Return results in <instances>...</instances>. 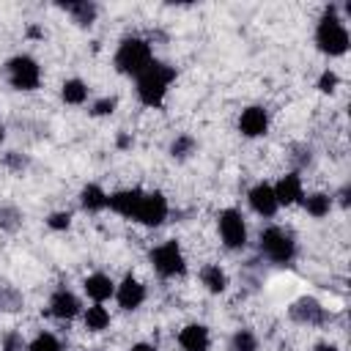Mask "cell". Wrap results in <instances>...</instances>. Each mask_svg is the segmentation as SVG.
Returning <instances> with one entry per match:
<instances>
[{"instance_id": "1", "label": "cell", "mask_w": 351, "mask_h": 351, "mask_svg": "<svg viewBox=\"0 0 351 351\" xmlns=\"http://www.w3.org/2000/svg\"><path fill=\"white\" fill-rule=\"evenodd\" d=\"M176 80V69L167 66V63H151L140 77H137V96L143 104L148 107H159L165 93H167V85Z\"/></svg>"}, {"instance_id": "2", "label": "cell", "mask_w": 351, "mask_h": 351, "mask_svg": "<svg viewBox=\"0 0 351 351\" xmlns=\"http://www.w3.org/2000/svg\"><path fill=\"white\" fill-rule=\"evenodd\" d=\"M315 44H318V49L324 55H332V58L346 55V49H348V30H346L343 19H337V14L332 8L321 16V22L315 27Z\"/></svg>"}, {"instance_id": "3", "label": "cell", "mask_w": 351, "mask_h": 351, "mask_svg": "<svg viewBox=\"0 0 351 351\" xmlns=\"http://www.w3.org/2000/svg\"><path fill=\"white\" fill-rule=\"evenodd\" d=\"M154 63V55H151V47L148 41L143 38H123L118 44V52H115V66L121 74H132V77H140L148 66Z\"/></svg>"}, {"instance_id": "4", "label": "cell", "mask_w": 351, "mask_h": 351, "mask_svg": "<svg viewBox=\"0 0 351 351\" xmlns=\"http://www.w3.org/2000/svg\"><path fill=\"white\" fill-rule=\"evenodd\" d=\"M5 74H8V82L16 88V90H36L41 85V66L36 63V58L30 55H16L5 63Z\"/></svg>"}, {"instance_id": "5", "label": "cell", "mask_w": 351, "mask_h": 351, "mask_svg": "<svg viewBox=\"0 0 351 351\" xmlns=\"http://www.w3.org/2000/svg\"><path fill=\"white\" fill-rule=\"evenodd\" d=\"M261 250L269 261L274 263H288L293 255H296V241L288 230L282 228H266L261 233Z\"/></svg>"}, {"instance_id": "6", "label": "cell", "mask_w": 351, "mask_h": 351, "mask_svg": "<svg viewBox=\"0 0 351 351\" xmlns=\"http://www.w3.org/2000/svg\"><path fill=\"white\" fill-rule=\"evenodd\" d=\"M151 263L162 277H176V274H184V269H186V261H184V252H181L178 241H165V244L154 247L151 250Z\"/></svg>"}, {"instance_id": "7", "label": "cell", "mask_w": 351, "mask_h": 351, "mask_svg": "<svg viewBox=\"0 0 351 351\" xmlns=\"http://www.w3.org/2000/svg\"><path fill=\"white\" fill-rule=\"evenodd\" d=\"M132 219H137L140 225H148V228L162 225L167 219V200H165V195L162 192H143Z\"/></svg>"}, {"instance_id": "8", "label": "cell", "mask_w": 351, "mask_h": 351, "mask_svg": "<svg viewBox=\"0 0 351 351\" xmlns=\"http://www.w3.org/2000/svg\"><path fill=\"white\" fill-rule=\"evenodd\" d=\"M219 236H222L225 247H230V250H241L247 244V225L236 208H225L219 214Z\"/></svg>"}, {"instance_id": "9", "label": "cell", "mask_w": 351, "mask_h": 351, "mask_svg": "<svg viewBox=\"0 0 351 351\" xmlns=\"http://www.w3.org/2000/svg\"><path fill=\"white\" fill-rule=\"evenodd\" d=\"M266 129H269V112H266L263 107L252 104V107H247V110L241 112V118H239V132H241L244 137H261V134H266Z\"/></svg>"}, {"instance_id": "10", "label": "cell", "mask_w": 351, "mask_h": 351, "mask_svg": "<svg viewBox=\"0 0 351 351\" xmlns=\"http://www.w3.org/2000/svg\"><path fill=\"white\" fill-rule=\"evenodd\" d=\"M247 197H250L252 211L261 214V217H274L277 208H280V203H277V197H274V189H271L269 184H258V186H252Z\"/></svg>"}, {"instance_id": "11", "label": "cell", "mask_w": 351, "mask_h": 351, "mask_svg": "<svg viewBox=\"0 0 351 351\" xmlns=\"http://www.w3.org/2000/svg\"><path fill=\"white\" fill-rule=\"evenodd\" d=\"M271 189H274V197H277L280 206H293V203H299V200L304 197V192H302V178H299L296 173L282 176Z\"/></svg>"}, {"instance_id": "12", "label": "cell", "mask_w": 351, "mask_h": 351, "mask_svg": "<svg viewBox=\"0 0 351 351\" xmlns=\"http://www.w3.org/2000/svg\"><path fill=\"white\" fill-rule=\"evenodd\" d=\"M115 299L123 310H137L145 302V288L134 277H123V282L115 288Z\"/></svg>"}, {"instance_id": "13", "label": "cell", "mask_w": 351, "mask_h": 351, "mask_svg": "<svg viewBox=\"0 0 351 351\" xmlns=\"http://www.w3.org/2000/svg\"><path fill=\"white\" fill-rule=\"evenodd\" d=\"M178 346L184 351H208L211 346V337H208V329L203 324H189L178 332Z\"/></svg>"}, {"instance_id": "14", "label": "cell", "mask_w": 351, "mask_h": 351, "mask_svg": "<svg viewBox=\"0 0 351 351\" xmlns=\"http://www.w3.org/2000/svg\"><path fill=\"white\" fill-rule=\"evenodd\" d=\"M140 197H143V189H121V192H112L107 197V206L121 217H134Z\"/></svg>"}, {"instance_id": "15", "label": "cell", "mask_w": 351, "mask_h": 351, "mask_svg": "<svg viewBox=\"0 0 351 351\" xmlns=\"http://www.w3.org/2000/svg\"><path fill=\"white\" fill-rule=\"evenodd\" d=\"M82 288H85V293H88L93 302H99V304L115 293V282H112L107 274H101V271L88 274V277H85V282H82Z\"/></svg>"}, {"instance_id": "16", "label": "cell", "mask_w": 351, "mask_h": 351, "mask_svg": "<svg viewBox=\"0 0 351 351\" xmlns=\"http://www.w3.org/2000/svg\"><path fill=\"white\" fill-rule=\"evenodd\" d=\"M49 310L58 318H74L80 313V299L71 291H66V288L63 291H55L52 299H49Z\"/></svg>"}, {"instance_id": "17", "label": "cell", "mask_w": 351, "mask_h": 351, "mask_svg": "<svg viewBox=\"0 0 351 351\" xmlns=\"http://www.w3.org/2000/svg\"><path fill=\"white\" fill-rule=\"evenodd\" d=\"M291 315H293L299 324H321L324 307H321L315 299H299V302L291 307Z\"/></svg>"}, {"instance_id": "18", "label": "cell", "mask_w": 351, "mask_h": 351, "mask_svg": "<svg viewBox=\"0 0 351 351\" xmlns=\"http://www.w3.org/2000/svg\"><path fill=\"white\" fill-rule=\"evenodd\" d=\"M107 192L99 186V184H88V186H82V192H80V203H82V208L85 211H101V208H107Z\"/></svg>"}, {"instance_id": "19", "label": "cell", "mask_w": 351, "mask_h": 351, "mask_svg": "<svg viewBox=\"0 0 351 351\" xmlns=\"http://www.w3.org/2000/svg\"><path fill=\"white\" fill-rule=\"evenodd\" d=\"M200 282L206 285V291H211V293H222V291L228 288V274H225L217 263H208V266L200 269Z\"/></svg>"}, {"instance_id": "20", "label": "cell", "mask_w": 351, "mask_h": 351, "mask_svg": "<svg viewBox=\"0 0 351 351\" xmlns=\"http://www.w3.org/2000/svg\"><path fill=\"white\" fill-rule=\"evenodd\" d=\"M60 96L66 104H82L88 99V85L82 80H66L60 88Z\"/></svg>"}, {"instance_id": "21", "label": "cell", "mask_w": 351, "mask_h": 351, "mask_svg": "<svg viewBox=\"0 0 351 351\" xmlns=\"http://www.w3.org/2000/svg\"><path fill=\"white\" fill-rule=\"evenodd\" d=\"M85 326H88L90 332H101V329H107V326H110V313H107V307H101L99 302L90 304V307L85 310Z\"/></svg>"}, {"instance_id": "22", "label": "cell", "mask_w": 351, "mask_h": 351, "mask_svg": "<svg viewBox=\"0 0 351 351\" xmlns=\"http://www.w3.org/2000/svg\"><path fill=\"white\" fill-rule=\"evenodd\" d=\"M304 208H307L310 217H326L329 208H332V197L324 195V192H313V195L304 197Z\"/></svg>"}, {"instance_id": "23", "label": "cell", "mask_w": 351, "mask_h": 351, "mask_svg": "<svg viewBox=\"0 0 351 351\" xmlns=\"http://www.w3.org/2000/svg\"><path fill=\"white\" fill-rule=\"evenodd\" d=\"M27 351H63V346H60V340L52 332H41V335H36L30 340Z\"/></svg>"}, {"instance_id": "24", "label": "cell", "mask_w": 351, "mask_h": 351, "mask_svg": "<svg viewBox=\"0 0 351 351\" xmlns=\"http://www.w3.org/2000/svg\"><path fill=\"white\" fill-rule=\"evenodd\" d=\"M66 11H71L80 25H90L93 16H96V5H93V3H69Z\"/></svg>"}, {"instance_id": "25", "label": "cell", "mask_w": 351, "mask_h": 351, "mask_svg": "<svg viewBox=\"0 0 351 351\" xmlns=\"http://www.w3.org/2000/svg\"><path fill=\"white\" fill-rule=\"evenodd\" d=\"M230 346H233V351H258V340H255V335L247 332V329H239V332L233 335Z\"/></svg>"}, {"instance_id": "26", "label": "cell", "mask_w": 351, "mask_h": 351, "mask_svg": "<svg viewBox=\"0 0 351 351\" xmlns=\"http://www.w3.org/2000/svg\"><path fill=\"white\" fill-rule=\"evenodd\" d=\"M192 151H195V140H192V137H186V134L176 137V140H173V145H170V154H173V156H178V159L189 156Z\"/></svg>"}, {"instance_id": "27", "label": "cell", "mask_w": 351, "mask_h": 351, "mask_svg": "<svg viewBox=\"0 0 351 351\" xmlns=\"http://www.w3.org/2000/svg\"><path fill=\"white\" fill-rule=\"evenodd\" d=\"M16 225H19V211L11 208V206H3V208H0V228L14 230Z\"/></svg>"}, {"instance_id": "28", "label": "cell", "mask_w": 351, "mask_h": 351, "mask_svg": "<svg viewBox=\"0 0 351 351\" xmlns=\"http://www.w3.org/2000/svg\"><path fill=\"white\" fill-rule=\"evenodd\" d=\"M47 225H49L52 230H66V228L71 225V214H69V211H55V214H49Z\"/></svg>"}, {"instance_id": "29", "label": "cell", "mask_w": 351, "mask_h": 351, "mask_svg": "<svg viewBox=\"0 0 351 351\" xmlns=\"http://www.w3.org/2000/svg\"><path fill=\"white\" fill-rule=\"evenodd\" d=\"M335 88H337V74H335V71H324V74L318 77V90L332 93Z\"/></svg>"}, {"instance_id": "30", "label": "cell", "mask_w": 351, "mask_h": 351, "mask_svg": "<svg viewBox=\"0 0 351 351\" xmlns=\"http://www.w3.org/2000/svg\"><path fill=\"white\" fill-rule=\"evenodd\" d=\"M93 115H110L112 110H115V99H99V101H93Z\"/></svg>"}, {"instance_id": "31", "label": "cell", "mask_w": 351, "mask_h": 351, "mask_svg": "<svg viewBox=\"0 0 351 351\" xmlns=\"http://www.w3.org/2000/svg\"><path fill=\"white\" fill-rule=\"evenodd\" d=\"M129 351H156L154 346H148V343H137V346H132Z\"/></svg>"}, {"instance_id": "32", "label": "cell", "mask_w": 351, "mask_h": 351, "mask_svg": "<svg viewBox=\"0 0 351 351\" xmlns=\"http://www.w3.org/2000/svg\"><path fill=\"white\" fill-rule=\"evenodd\" d=\"M315 351H337V348L329 346V343H321V346H315Z\"/></svg>"}, {"instance_id": "33", "label": "cell", "mask_w": 351, "mask_h": 351, "mask_svg": "<svg viewBox=\"0 0 351 351\" xmlns=\"http://www.w3.org/2000/svg\"><path fill=\"white\" fill-rule=\"evenodd\" d=\"M3 137H5V129H3V123H0V143H3Z\"/></svg>"}]
</instances>
